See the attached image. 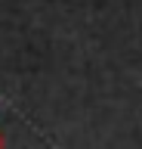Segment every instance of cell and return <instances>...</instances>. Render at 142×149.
<instances>
[{"label": "cell", "instance_id": "6da1fadb", "mask_svg": "<svg viewBox=\"0 0 142 149\" xmlns=\"http://www.w3.org/2000/svg\"><path fill=\"white\" fill-rule=\"evenodd\" d=\"M0 149H6V134L0 130Z\"/></svg>", "mask_w": 142, "mask_h": 149}]
</instances>
